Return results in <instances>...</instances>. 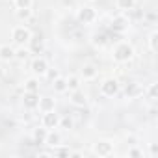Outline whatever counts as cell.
Segmentation results:
<instances>
[{
  "label": "cell",
  "mask_w": 158,
  "mask_h": 158,
  "mask_svg": "<svg viewBox=\"0 0 158 158\" xmlns=\"http://www.w3.org/2000/svg\"><path fill=\"white\" fill-rule=\"evenodd\" d=\"M156 154H158V145L151 143V156H156Z\"/></svg>",
  "instance_id": "obj_31"
},
{
  "label": "cell",
  "mask_w": 158,
  "mask_h": 158,
  "mask_svg": "<svg viewBox=\"0 0 158 158\" xmlns=\"http://www.w3.org/2000/svg\"><path fill=\"white\" fill-rule=\"evenodd\" d=\"M143 93H147V97H149L151 101H156V99H158V84H151V86L147 88V91H143Z\"/></svg>",
  "instance_id": "obj_25"
},
{
  "label": "cell",
  "mask_w": 158,
  "mask_h": 158,
  "mask_svg": "<svg viewBox=\"0 0 158 158\" xmlns=\"http://www.w3.org/2000/svg\"><path fill=\"white\" fill-rule=\"evenodd\" d=\"M28 56H30V48H26V47H19V48H15V60L24 61Z\"/></svg>",
  "instance_id": "obj_22"
},
{
  "label": "cell",
  "mask_w": 158,
  "mask_h": 158,
  "mask_svg": "<svg viewBox=\"0 0 158 158\" xmlns=\"http://www.w3.org/2000/svg\"><path fill=\"white\" fill-rule=\"evenodd\" d=\"M61 143V134L54 128V130H48L47 132V138H45V145H48L50 149L52 147H56V145H60Z\"/></svg>",
  "instance_id": "obj_13"
},
{
  "label": "cell",
  "mask_w": 158,
  "mask_h": 158,
  "mask_svg": "<svg viewBox=\"0 0 158 158\" xmlns=\"http://www.w3.org/2000/svg\"><path fill=\"white\" fill-rule=\"evenodd\" d=\"M76 19L80 21L82 24H93V23L97 21V11H95V8H91V6H84V8L78 10Z\"/></svg>",
  "instance_id": "obj_4"
},
{
  "label": "cell",
  "mask_w": 158,
  "mask_h": 158,
  "mask_svg": "<svg viewBox=\"0 0 158 158\" xmlns=\"http://www.w3.org/2000/svg\"><path fill=\"white\" fill-rule=\"evenodd\" d=\"M15 60V48L10 45H0V61H11Z\"/></svg>",
  "instance_id": "obj_14"
},
{
  "label": "cell",
  "mask_w": 158,
  "mask_h": 158,
  "mask_svg": "<svg viewBox=\"0 0 158 158\" xmlns=\"http://www.w3.org/2000/svg\"><path fill=\"white\" fill-rule=\"evenodd\" d=\"M71 102H73L74 106H78V108H84V106H88V97H86L84 91L74 89V91L71 93Z\"/></svg>",
  "instance_id": "obj_11"
},
{
  "label": "cell",
  "mask_w": 158,
  "mask_h": 158,
  "mask_svg": "<svg viewBox=\"0 0 158 158\" xmlns=\"http://www.w3.org/2000/svg\"><path fill=\"white\" fill-rule=\"evenodd\" d=\"M45 76H47V78H48V80L52 82V80H54V78H58V76H60V73H58L56 69H50V67H48V71H47V74H45Z\"/></svg>",
  "instance_id": "obj_30"
},
{
  "label": "cell",
  "mask_w": 158,
  "mask_h": 158,
  "mask_svg": "<svg viewBox=\"0 0 158 158\" xmlns=\"http://www.w3.org/2000/svg\"><path fill=\"white\" fill-rule=\"evenodd\" d=\"M28 48H30V52H34V54H41L43 48H45L43 35H32L30 41H28Z\"/></svg>",
  "instance_id": "obj_10"
},
{
  "label": "cell",
  "mask_w": 158,
  "mask_h": 158,
  "mask_svg": "<svg viewBox=\"0 0 158 158\" xmlns=\"http://www.w3.org/2000/svg\"><path fill=\"white\" fill-rule=\"evenodd\" d=\"M30 37H32V32H30L28 26H15V28L11 30V39H13V43H15L17 47L28 45Z\"/></svg>",
  "instance_id": "obj_2"
},
{
  "label": "cell",
  "mask_w": 158,
  "mask_h": 158,
  "mask_svg": "<svg viewBox=\"0 0 158 158\" xmlns=\"http://www.w3.org/2000/svg\"><path fill=\"white\" fill-rule=\"evenodd\" d=\"M115 4H117V10L130 11V10L136 8V0H115Z\"/></svg>",
  "instance_id": "obj_20"
},
{
  "label": "cell",
  "mask_w": 158,
  "mask_h": 158,
  "mask_svg": "<svg viewBox=\"0 0 158 158\" xmlns=\"http://www.w3.org/2000/svg\"><path fill=\"white\" fill-rule=\"evenodd\" d=\"M143 88L138 84V82H130L127 88H125V95H127V99H136V97H139V95H143Z\"/></svg>",
  "instance_id": "obj_12"
},
{
  "label": "cell",
  "mask_w": 158,
  "mask_h": 158,
  "mask_svg": "<svg viewBox=\"0 0 158 158\" xmlns=\"http://www.w3.org/2000/svg\"><path fill=\"white\" fill-rule=\"evenodd\" d=\"M127 154H128V158H139V156H143V151L138 147H132V149H128Z\"/></svg>",
  "instance_id": "obj_29"
},
{
  "label": "cell",
  "mask_w": 158,
  "mask_h": 158,
  "mask_svg": "<svg viewBox=\"0 0 158 158\" xmlns=\"http://www.w3.org/2000/svg\"><path fill=\"white\" fill-rule=\"evenodd\" d=\"M41 127H45L47 130L60 128V115L56 114V110L43 112V117H41Z\"/></svg>",
  "instance_id": "obj_5"
},
{
  "label": "cell",
  "mask_w": 158,
  "mask_h": 158,
  "mask_svg": "<svg viewBox=\"0 0 158 158\" xmlns=\"http://www.w3.org/2000/svg\"><path fill=\"white\" fill-rule=\"evenodd\" d=\"M67 89L69 91L80 89V76H69L67 78Z\"/></svg>",
  "instance_id": "obj_21"
},
{
  "label": "cell",
  "mask_w": 158,
  "mask_h": 158,
  "mask_svg": "<svg viewBox=\"0 0 158 158\" xmlns=\"http://www.w3.org/2000/svg\"><path fill=\"white\" fill-rule=\"evenodd\" d=\"M24 91H32V93H39V78L32 76L24 82Z\"/></svg>",
  "instance_id": "obj_19"
},
{
  "label": "cell",
  "mask_w": 158,
  "mask_h": 158,
  "mask_svg": "<svg viewBox=\"0 0 158 158\" xmlns=\"http://www.w3.org/2000/svg\"><path fill=\"white\" fill-rule=\"evenodd\" d=\"M156 41H158V32L154 30V32H151V35H149V50L151 52H156Z\"/></svg>",
  "instance_id": "obj_27"
},
{
  "label": "cell",
  "mask_w": 158,
  "mask_h": 158,
  "mask_svg": "<svg viewBox=\"0 0 158 158\" xmlns=\"http://www.w3.org/2000/svg\"><path fill=\"white\" fill-rule=\"evenodd\" d=\"M23 106L26 110H35L39 106V93L24 91V95H23Z\"/></svg>",
  "instance_id": "obj_9"
},
{
  "label": "cell",
  "mask_w": 158,
  "mask_h": 158,
  "mask_svg": "<svg viewBox=\"0 0 158 158\" xmlns=\"http://www.w3.org/2000/svg\"><path fill=\"white\" fill-rule=\"evenodd\" d=\"M4 76H6V69H4V67H0V80H2Z\"/></svg>",
  "instance_id": "obj_32"
},
{
  "label": "cell",
  "mask_w": 158,
  "mask_h": 158,
  "mask_svg": "<svg viewBox=\"0 0 158 158\" xmlns=\"http://www.w3.org/2000/svg\"><path fill=\"white\" fill-rule=\"evenodd\" d=\"M41 112H50V110H56V99L52 97H39V106H37Z\"/></svg>",
  "instance_id": "obj_15"
},
{
  "label": "cell",
  "mask_w": 158,
  "mask_h": 158,
  "mask_svg": "<svg viewBox=\"0 0 158 158\" xmlns=\"http://www.w3.org/2000/svg\"><path fill=\"white\" fill-rule=\"evenodd\" d=\"M50 84H52V88H54L56 93H65V91H69V89H67V78H63V76L54 78Z\"/></svg>",
  "instance_id": "obj_18"
},
{
  "label": "cell",
  "mask_w": 158,
  "mask_h": 158,
  "mask_svg": "<svg viewBox=\"0 0 158 158\" xmlns=\"http://www.w3.org/2000/svg\"><path fill=\"white\" fill-rule=\"evenodd\" d=\"M60 127H61V128H65V130H71V128L74 127L73 117H71V115H63V117H60Z\"/></svg>",
  "instance_id": "obj_23"
},
{
  "label": "cell",
  "mask_w": 158,
  "mask_h": 158,
  "mask_svg": "<svg viewBox=\"0 0 158 158\" xmlns=\"http://www.w3.org/2000/svg\"><path fill=\"white\" fill-rule=\"evenodd\" d=\"M30 69H32V73H34L35 76H45L47 71H48V61H47L43 56H37V58L32 60Z\"/></svg>",
  "instance_id": "obj_6"
},
{
  "label": "cell",
  "mask_w": 158,
  "mask_h": 158,
  "mask_svg": "<svg viewBox=\"0 0 158 158\" xmlns=\"http://www.w3.org/2000/svg\"><path fill=\"white\" fill-rule=\"evenodd\" d=\"M47 132H48V130H47L45 127H37V128H34V132H32V141L37 143V145H45Z\"/></svg>",
  "instance_id": "obj_16"
},
{
  "label": "cell",
  "mask_w": 158,
  "mask_h": 158,
  "mask_svg": "<svg viewBox=\"0 0 158 158\" xmlns=\"http://www.w3.org/2000/svg\"><path fill=\"white\" fill-rule=\"evenodd\" d=\"M91 2H93V0H91Z\"/></svg>",
  "instance_id": "obj_33"
},
{
  "label": "cell",
  "mask_w": 158,
  "mask_h": 158,
  "mask_svg": "<svg viewBox=\"0 0 158 158\" xmlns=\"http://www.w3.org/2000/svg\"><path fill=\"white\" fill-rule=\"evenodd\" d=\"M97 67L93 65V63H86L84 67H82V73H80V76L84 78V80H93V78H97Z\"/></svg>",
  "instance_id": "obj_17"
},
{
  "label": "cell",
  "mask_w": 158,
  "mask_h": 158,
  "mask_svg": "<svg viewBox=\"0 0 158 158\" xmlns=\"http://www.w3.org/2000/svg\"><path fill=\"white\" fill-rule=\"evenodd\" d=\"M93 45H95V47L106 45V35H104V34H95V35H93Z\"/></svg>",
  "instance_id": "obj_28"
},
{
  "label": "cell",
  "mask_w": 158,
  "mask_h": 158,
  "mask_svg": "<svg viewBox=\"0 0 158 158\" xmlns=\"http://www.w3.org/2000/svg\"><path fill=\"white\" fill-rule=\"evenodd\" d=\"M119 89L121 88H119V82L115 80V78H106V80H102V84L99 88L102 97H115L119 93Z\"/></svg>",
  "instance_id": "obj_3"
},
{
  "label": "cell",
  "mask_w": 158,
  "mask_h": 158,
  "mask_svg": "<svg viewBox=\"0 0 158 158\" xmlns=\"http://www.w3.org/2000/svg\"><path fill=\"white\" fill-rule=\"evenodd\" d=\"M134 58V47L127 41H121L115 48H114V61L117 63H127Z\"/></svg>",
  "instance_id": "obj_1"
},
{
  "label": "cell",
  "mask_w": 158,
  "mask_h": 158,
  "mask_svg": "<svg viewBox=\"0 0 158 158\" xmlns=\"http://www.w3.org/2000/svg\"><path fill=\"white\" fill-rule=\"evenodd\" d=\"M114 152V143L112 141H108V139H101V141H97V143H93V154H97V156H110Z\"/></svg>",
  "instance_id": "obj_7"
},
{
  "label": "cell",
  "mask_w": 158,
  "mask_h": 158,
  "mask_svg": "<svg viewBox=\"0 0 158 158\" xmlns=\"http://www.w3.org/2000/svg\"><path fill=\"white\" fill-rule=\"evenodd\" d=\"M112 30L114 32H117V34H123V32H127L128 30V26H130V21H128V17L127 15H115L114 19H112Z\"/></svg>",
  "instance_id": "obj_8"
},
{
  "label": "cell",
  "mask_w": 158,
  "mask_h": 158,
  "mask_svg": "<svg viewBox=\"0 0 158 158\" xmlns=\"http://www.w3.org/2000/svg\"><path fill=\"white\" fill-rule=\"evenodd\" d=\"M15 17L19 21H28L32 17V8L30 10H15Z\"/></svg>",
  "instance_id": "obj_24"
},
{
  "label": "cell",
  "mask_w": 158,
  "mask_h": 158,
  "mask_svg": "<svg viewBox=\"0 0 158 158\" xmlns=\"http://www.w3.org/2000/svg\"><path fill=\"white\" fill-rule=\"evenodd\" d=\"M15 2V10H30L34 0H13Z\"/></svg>",
  "instance_id": "obj_26"
}]
</instances>
